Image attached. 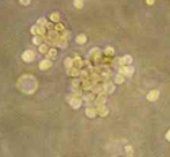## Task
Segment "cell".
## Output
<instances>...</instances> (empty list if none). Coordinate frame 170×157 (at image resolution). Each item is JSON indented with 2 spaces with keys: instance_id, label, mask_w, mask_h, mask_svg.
I'll use <instances>...</instances> for the list:
<instances>
[{
  "instance_id": "6da1fadb",
  "label": "cell",
  "mask_w": 170,
  "mask_h": 157,
  "mask_svg": "<svg viewBox=\"0 0 170 157\" xmlns=\"http://www.w3.org/2000/svg\"><path fill=\"white\" fill-rule=\"evenodd\" d=\"M159 96H160V91L159 90H151L147 94V99L151 101V102H155V101L159 99Z\"/></svg>"
},
{
  "instance_id": "7a4b0ae2",
  "label": "cell",
  "mask_w": 170,
  "mask_h": 157,
  "mask_svg": "<svg viewBox=\"0 0 170 157\" xmlns=\"http://www.w3.org/2000/svg\"><path fill=\"white\" fill-rule=\"evenodd\" d=\"M113 90H115V87H113V84H112V83H108V84L104 86V91L108 92V94L113 92Z\"/></svg>"
},
{
  "instance_id": "3957f363",
  "label": "cell",
  "mask_w": 170,
  "mask_h": 157,
  "mask_svg": "<svg viewBox=\"0 0 170 157\" xmlns=\"http://www.w3.org/2000/svg\"><path fill=\"white\" fill-rule=\"evenodd\" d=\"M115 81H116V83H118V84L123 83V82H124V74H120V73H119V74L116 76Z\"/></svg>"
},
{
  "instance_id": "277c9868",
  "label": "cell",
  "mask_w": 170,
  "mask_h": 157,
  "mask_svg": "<svg viewBox=\"0 0 170 157\" xmlns=\"http://www.w3.org/2000/svg\"><path fill=\"white\" fill-rule=\"evenodd\" d=\"M99 114L102 115V117H105L108 114V109L107 107H104V106H99Z\"/></svg>"
},
{
  "instance_id": "5b68a950",
  "label": "cell",
  "mask_w": 170,
  "mask_h": 157,
  "mask_svg": "<svg viewBox=\"0 0 170 157\" xmlns=\"http://www.w3.org/2000/svg\"><path fill=\"white\" fill-rule=\"evenodd\" d=\"M125 151H126V155H127V156H132V155H133V148H132L131 146H126Z\"/></svg>"
},
{
  "instance_id": "8992f818",
  "label": "cell",
  "mask_w": 170,
  "mask_h": 157,
  "mask_svg": "<svg viewBox=\"0 0 170 157\" xmlns=\"http://www.w3.org/2000/svg\"><path fill=\"white\" fill-rule=\"evenodd\" d=\"M133 73H134V69L132 67H126V73H125L126 76H131Z\"/></svg>"
},
{
  "instance_id": "52a82bcc",
  "label": "cell",
  "mask_w": 170,
  "mask_h": 157,
  "mask_svg": "<svg viewBox=\"0 0 170 157\" xmlns=\"http://www.w3.org/2000/svg\"><path fill=\"white\" fill-rule=\"evenodd\" d=\"M123 59H124V61H125V65L126 64H131V62H132L131 55H125V57H123Z\"/></svg>"
},
{
  "instance_id": "ba28073f",
  "label": "cell",
  "mask_w": 170,
  "mask_h": 157,
  "mask_svg": "<svg viewBox=\"0 0 170 157\" xmlns=\"http://www.w3.org/2000/svg\"><path fill=\"white\" fill-rule=\"evenodd\" d=\"M86 112H87V114H88L89 117H94V115L96 114V111H95V110H93V109H88Z\"/></svg>"
},
{
  "instance_id": "9c48e42d",
  "label": "cell",
  "mask_w": 170,
  "mask_h": 157,
  "mask_svg": "<svg viewBox=\"0 0 170 157\" xmlns=\"http://www.w3.org/2000/svg\"><path fill=\"white\" fill-rule=\"evenodd\" d=\"M85 42H86V37L85 36H79L78 37V43L82 44V43H85Z\"/></svg>"
},
{
  "instance_id": "30bf717a",
  "label": "cell",
  "mask_w": 170,
  "mask_h": 157,
  "mask_svg": "<svg viewBox=\"0 0 170 157\" xmlns=\"http://www.w3.org/2000/svg\"><path fill=\"white\" fill-rule=\"evenodd\" d=\"M82 2H83V0H75V6L81 8L82 7Z\"/></svg>"
},
{
  "instance_id": "8fae6325",
  "label": "cell",
  "mask_w": 170,
  "mask_h": 157,
  "mask_svg": "<svg viewBox=\"0 0 170 157\" xmlns=\"http://www.w3.org/2000/svg\"><path fill=\"white\" fill-rule=\"evenodd\" d=\"M105 53H107V54H113V49H112V47H107Z\"/></svg>"
},
{
  "instance_id": "7c38bea8",
  "label": "cell",
  "mask_w": 170,
  "mask_h": 157,
  "mask_svg": "<svg viewBox=\"0 0 170 157\" xmlns=\"http://www.w3.org/2000/svg\"><path fill=\"white\" fill-rule=\"evenodd\" d=\"M146 1H147V5H151V6L154 5V0H146Z\"/></svg>"
},
{
  "instance_id": "4fadbf2b",
  "label": "cell",
  "mask_w": 170,
  "mask_h": 157,
  "mask_svg": "<svg viewBox=\"0 0 170 157\" xmlns=\"http://www.w3.org/2000/svg\"><path fill=\"white\" fill-rule=\"evenodd\" d=\"M165 138H167V140L170 142V129L168 131V133H167V135H165Z\"/></svg>"
}]
</instances>
